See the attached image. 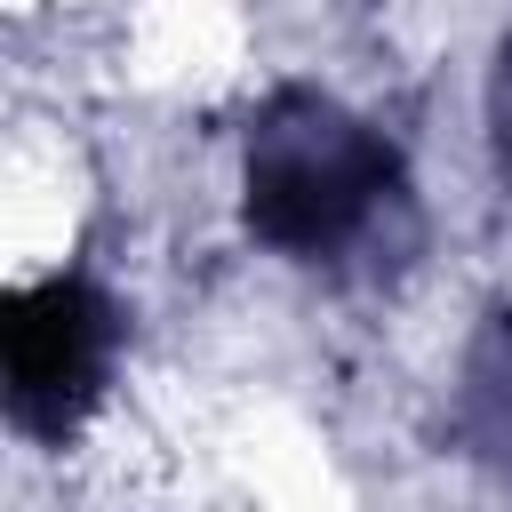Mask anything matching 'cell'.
Wrapping results in <instances>:
<instances>
[{
  "mask_svg": "<svg viewBox=\"0 0 512 512\" xmlns=\"http://www.w3.org/2000/svg\"><path fill=\"white\" fill-rule=\"evenodd\" d=\"M240 216L288 264H376L416 240V184L400 144L344 96L288 80L256 104L240 152Z\"/></svg>",
  "mask_w": 512,
  "mask_h": 512,
  "instance_id": "1",
  "label": "cell"
},
{
  "mask_svg": "<svg viewBox=\"0 0 512 512\" xmlns=\"http://www.w3.org/2000/svg\"><path fill=\"white\" fill-rule=\"evenodd\" d=\"M120 304L88 272H48L8 296L0 320V376H8V424L32 440H72L88 408L112 384L120 360Z\"/></svg>",
  "mask_w": 512,
  "mask_h": 512,
  "instance_id": "2",
  "label": "cell"
},
{
  "mask_svg": "<svg viewBox=\"0 0 512 512\" xmlns=\"http://www.w3.org/2000/svg\"><path fill=\"white\" fill-rule=\"evenodd\" d=\"M456 440L472 464H488L512 488V304L488 312L456 368Z\"/></svg>",
  "mask_w": 512,
  "mask_h": 512,
  "instance_id": "3",
  "label": "cell"
},
{
  "mask_svg": "<svg viewBox=\"0 0 512 512\" xmlns=\"http://www.w3.org/2000/svg\"><path fill=\"white\" fill-rule=\"evenodd\" d=\"M488 144H496V168L512 184V32L496 40V64H488Z\"/></svg>",
  "mask_w": 512,
  "mask_h": 512,
  "instance_id": "4",
  "label": "cell"
}]
</instances>
